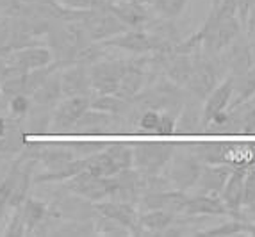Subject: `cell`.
<instances>
[{
	"mask_svg": "<svg viewBox=\"0 0 255 237\" xmlns=\"http://www.w3.org/2000/svg\"><path fill=\"white\" fill-rule=\"evenodd\" d=\"M202 29H204V32H205L204 45H202V50L204 52H202V54L209 55V57H216V55L225 50L238 36L243 34V25L238 16L216 20L214 16L209 14V18L205 20Z\"/></svg>",
	"mask_w": 255,
	"mask_h": 237,
	"instance_id": "1",
	"label": "cell"
},
{
	"mask_svg": "<svg viewBox=\"0 0 255 237\" xmlns=\"http://www.w3.org/2000/svg\"><path fill=\"white\" fill-rule=\"evenodd\" d=\"M221 72H223V68H221L218 57H209L202 52L196 54L193 59L191 75L186 82L187 91L191 93L193 98L205 100V97L218 86Z\"/></svg>",
	"mask_w": 255,
	"mask_h": 237,
	"instance_id": "2",
	"label": "cell"
},
{
	"mask_svg": "<svg viewBox=\"0 0 255 237\" xmlns=\"http://www.w3.org/2000/svg\"><path fill=\"white\" fill-rule=\"evenodd\" d=\"M64 187L75 196H81L84 200L102 202V200H109L115 196L116 182L115 177H97L84 169L81 173L66 178Z\"/></svg>",
	"mask_w": 255,
	"mask_h": 237,
	"instance_id": "3",
	"label": "cell"
},
{
	"mask_svg": "<svg viewBox=\"0 0 255 237\" xmlns=\"http://www.w3.org/2000/svg\"><path fill=\"white\" fill-rule=\"evenodd\" d=\"M173 153L175 148L170 143H137L134 144V166L145 175H159Z\"/></svg>",
	"mask_w": 255,
	"mask_h": 237,
	"instance_id": "4",
	"label": "cell"
},
{
	"mask_svg": "<svg viewBox=\"0 0 255 237\" xmlns=\"http://www.w3.org/2000/svg\"><path fill=\"white\" fill-rule=\"evenodd\" d=\"M128 61L124 59H104L90 64V82L91 91L97 95H115L118 82L124 75Z\"/></svg>",
	"mask_w": 255,
	"mask_h": 237,
	"instance_id": "5",
	"label": "cell"
},
{
	"mask_svg": "<svg viewBox=\"0 0 255 237\" xmlns=\"http://www.w3.org/2000/svg\"><path fill=\"white\" fill-rule=\"evenodd\" d=\"M221 68L229 72V75H243L255 64V54L252 50L247 36L241 34L223 52L216 55Z\"/></svg>",
	"mask_w": 255,
	"mask_h": 237,
	"instance_id": "6",
	"label": "cell"
},
{
	"mask_svg": "<svg viewBox=\"0 0 255 237\" xmlns=\"http://www.w3.org/2000/svg\"><path fill=\"white\" fill-rule=\"evenodd\" d=\"M90 109V97H64L50 115L52 132H72L75 121Z\"/></svg>",
	"mask_w": 255,
	"mask_h": 237,
	"instance_id": "7",
	"label": "cell"
},
{
	"mask_svg": "<svg viewBox=\"0 0 255 237\" xmlns=\"http://www.w3.org/2000/svg\"><path fill=\"white\" fill-rule=\"evenodd\" d=\"M168 180L171 182L173 189L187 191L195 187L198 175H200L202 162L196 159L193 153H180V155L171 157V161L168 162Z\"/></svg>",
	"mask_w": 255,
	"mask_h": 237,
	"instance_id": "8",
	"label": "cell"
},
{
	"mask_svg": "<svg viewBox=\"0 0 255 237\" xmlns=\"http://www.w3.org/2000/svg\"><path fill=\"white\" fill-rule=\"evenodd\" d=\"M93 209L100 216H106L124 225L125 229H128L130 236H143V229L139 225V212L134 203L120 202V200H102V202H95Z\"/></svg>",
	"mask_w": 255,
	"mask_h": 237,
	"instance_id": "9",
	"label": "cell"
},
{
	"mask_svg": "<svg viewBox=\"0 0 255 237\" xmlns=\"http://www.w3.org/2000/svg\"><path fill=\"white\" fill-rule=\"evenodd\" d=\"M102 48H120V50L130 52L134 55H145L153 52L155 43H153L152 34L145 29H127L124 32L116 34L113 38L100 43Z\"/></svg>",
	"mask_w": 255,
	"mask_h": 237,
	"instance_id": "10",
	"label": "cell"
},
{
	"mask_svg": "<svg viewBox=\"0 0 255 237\" xmlns=\"http://www.w3.org/2000/svg\"><path fill=\"white\" fill-rule=\"evenodd\" d=\"M61 75V93L63 97H90V64L70 63L63 66Z\"/></svg>",
	"mask_w": 255,
	"mask_h": 237,
	"instance_id": "11",
	"label": "cell"
},
{
	"mask_svg": "<svg viewBox=\"0 0 255 237\" xmlns=\"http://www.w3.org/2000/svg\"><path fill=\"white\" fill-rule=\"evenodd\" d=\"M184 216L198 218V216H229L234 218L230 209L225 205L218 193H202L198 191L196 195L187 196V203L184 207Z\"/></svg>",
	"mask_w": 255,
	"mask_h": 237,
	"instance_id": "12",
	"label": "cell"
},
{
	"mask_svg": "<svg viewBox=\"0 0 255 237\" xmlns=\"http://www.w3.org/2000/svg\"><path fill=\"white\" fill-rule=\"evenodd\" d=\"M234 97V75H227L211 93L205 97L202 106V130L216 115L229 109Z\"/></svg>",
	"mask_w": 255,
	"mask_h": 237,
	"instance_id": "13",
	"label": "cell"
},
{
	"mask_svg": "<svg viewBox=\"0 0 255 237\" xmlns=\"http://www.w3.org/2000/svg\"><path fill=\"white\" fill-rule=\"evenodd\" d=\"M122 123H124L122 116L109 115V113L91 109L90 107L75 121V125L72 127V132H77V134H102V132L120 130Z\"/></svg>",
	"mask_w": 255,
	"mask_h": 237,
	"instance_id": "14",
	"label": "cell"
},
{
	"mask_svg": "<svg viewBox=\"0 0 255 237\" xmlns=\"http://www.w3.org/2000/svg\"><path fill=\"white\" fill-rule=\"evenodd\" d=\"M106 7L115 14L127 29H143L148 23L150 16L146 5L134 4L130 0H111Z\"/></svg>",
	"mask_w": 255,
	"mask_h": 237,
	"instance_id": "15",
	"label": "cell"
},
{
	"mask_svg": "<svg viewBox=\"0 0 255 237\" xmlns=\"http://www.w3.org/2000/svg\"><path fill=\"white\" fill-rule=\"evenodd\" d=\"M245 173L247 166H234L230 177L227 178L225 186L221 189L220 196L230 209L234 218H243V193H245Z\"/></svg>",
	"mask_w": 255,
	"mask_h": 237,
	"instance_id": "16",
	"label": "cell"
},
{
	"mask_svg": "<svg viewBox=\"0 0 255 237\" xmlns=\"http://www.w3.org/2000/svg\"><path fill=\"white\" fill-rule=\"evenodd\" d=\"M54 59V54L48 47H39V45H29V47L18 48L7 64L23 70V72H30V70H38V68L48 66Z\"/></svg>",
	"mask_w": 255,
	"mask_h": 237,
	"instance_id": "17",
	"label": "cell"
},
{
	"mask_svg": "<svg viewBox=\"0 0 255 237\" xmlns=\"http://www.w3.org/2000/svg\"><path fill=\"white\" fill-rule=\"evenodd\" d=\"M232 169H234V166L227 164V162H223V164H202L200 175H198L195 186L202 193H218L220 195L227 178L232 173Z\"/></svg>",
	"mask_w": 255,
	"mask_h": 237,
	"instance_id": "18",
	"label": "cell"
},
{
	"mask_svg": "<svg viewBox=\"0 0 255 237\" xmlns=\"http://www.w3.org/2000/svg\"><path fill=\"white\" fill-rule=\"evenodd\" d=\"M63 93H61V75H59V68L54 70L50 75L38 86V88L30 93V100L38 104L41 107L54 106L61 100Z\"/></svg>",
	"mask_w": 255,
	"mask_h": 237,
	"instance_id": "19",
	"label": "cell"
},
{
	"mask_svg": "<svg viewBox=\"0 0 255 237\" xmlns=\"http://www.w3.org/2000/svg\"><path fill=\"white\" fill-rule=\"evenodd\" d=\"M20 214H21V225H23L25 234H32L45 223V220L48 216V207L47 203H43L41 200L27 198L25 202L21 203Z\"/></svg>",
	"mask_w": 255,
	"mask_h": 237,
	"instance_id": "20",
	"label": "cell"
},
{
	"mask_svg": "<svg viewBox=\"0 0 255 237\" xmlns=\"http://www.w3.org/2000/svg\"><path fill=\"white\" fill-rule=\"evenodd\" d=\"M202 100L193 98V102H187L182 106L177 123H175V134H189V132L202 130Z\"/></svg>",
	"mask_w": 255,
	"mask_h": 237,
	"instance_id": "21",
	"label": "cell"
},
{
	"mask_svg": "<svg viewBox=\"0 0 255 237\" xmlns=\"http://www.w3.org/2000/svg\"><path fill=\"white\" fill-rule=\"evenodd\" d=\"M175 214L164 211V209H152L143 211L139 214V225L143 234H162L175 221Z\"/></svg>",
	"mask_w": 255,
	"mask_h": 237,
	"instance_id": "22",
	"label": "cell"
},
{
	"mask_svg": "<svg viewBox=\"0 0 255 237\" xmlns=\"http://www.w3.org/2000/svg\"><path fill=\"white\" fill-rule=\"evenodd\" d=\"M84 162L86 171H90L91 175H97V177H115L120 171V168L106 152L90 153L88 157H84Z\"/></svg>",
	"mask_w": 255,
	"mask_h": 237,
	"instance_id": "23",
	"label": "cell"
},
{
	"mask_svg": "<svg viewBox=\"0 0 255 237\" xmlns=\"http://www.w3.org/2000/svg\"><path fill=\"white\" fill-rule=\"evenodd\" d=\"M90 107L91 109L109 113V115L124 116L128 111V107H130V102L116 97L113 93H107V95H97V97L90 98Z\"/></svg>",
	"mask_w": 255,
	"mask_h": 237,
	"instance_id": "24",
	"label": "cell"
},
{
	"mask_svg": "<svg viewBox=\"0 0 255 237\" xmlns=\"http://www.w3.org/2000/svg\"><path fill=\"white\" fill-rule=\"evenodd\" d=\"M234 95L236 98L230 102L229 107L239 106L243 102H247L252 97H255V64L247 73L234 77Z\"/></svg>",
	"mask_w": 255,
	"mask_h": 237,
	"instance_id": "25",
	"label": "cell"
},
{
	"mask_svg": "<svg viewBox=\"0 0 255 237\" xmlns=\"http://www.w3.org/2000/svg\"><path fill=\"white\" fill-rule=\"evenodd\" d=\"M104 152L113 159V162H115L120 169H127L134 166V144L122 143V141H118V143H109Z\"/></svg>",
	"mask_w": 255,
	"mask_h": 237,
	"instance_id": "26",
	"label": "cell"
},
{
	"mask_svg": "<svg viewBox=\"0 0 255 237\" xmlns=\"http://www.w3.org/2000/svg\"><path fill=\"white\" fill-rule=\"evenodd\" d=\"M187 0H153V11L161 18H168V20H175L184 13Z\"/></svg>",
	"mask_w": 255,
	"mask_h": 237,
	"instance_id": "27",
	"label": "cell"
},
{
	"mask_svg": "<svg viewBox=\"0 0 255 237\" xmlns=\"http://www.w3.org/2000/svg\"><path fill=\"white\" fill-rule=\"evenodd\" d=\"M93 230L95 234H102V236H130L128 229H125L124 225H120L118 221L109 220L106 216H100L95 212L93 220Z\"/></svg>",
	"mask_w": 255,
	"mask_h": 237,
	"instance_id": "28",
	"label": "cell"
},
{
	"mask_svg": "<svg viewBox=\"0 0 255 237\" xmlns=\"http://www.w3.org/2000/svg\"><path fill=\"white\" fill-rule=\"evenodd\" d=\"M159 118H161V111L155 109H145L141 111L139 116H137V130L141 132H155L159 125Z\"/></svg>",
	"mask_w": 255,
	"mask_h": 237,
	"instance_id": "29",
	"label": "cell"
},
{
	"mask_svg": "<svg viewBox=\"0 0 255 237\" xmlns=\"http://www.w3.org/2000/svg\"><path fill=\"white\" fill-rule=\"evenodd\" d=\"M106 0H54V4L64 11H86L102 5Z\"/></svg>",
	"mask_w": 255,
	"mask_h": 237,
	"instance_id": "30",
	"label": "cell"
},
{
	"mask_svg": "<svg viewBox=\"0 0 255 237\" xmlns=\"http://www.w3.org/2000/svg\"><path fill=\"white\" fill-rule=\"evenodd\" d=\"M30 104H32V100L29 98V95H14L9 98V111L13 116L21 118V116L29 115Z\"/></svg>",
	"mask_w": 255,
	"mask_h": 237,
	"instance_id": "31",
	"label": "cell"
},
{
	"mask_svg": "<svg viewBox=\"0 0 255 237\" xmlns=\"http://www.w3.org/2000/svg\"><path fill=\"white\" fill-rule=\"evenodd\" d=\"M255 202V166L247 168L245 173V193H243V207Z\"/></svg>",
	"mask_w": 255,
	"mask_h": 237,
	"instance_id": "32",
	"label": "cell"
},
{
	"mask_svg": "<svg viewBox=\"0 0 255 237\" xmlns=\"http://www.w3.org/2000/svg\"><path fill=\"white\" fill-rule=\"evenodd\" d=\"M175 123H177V115L168 113V111H161V118H159V125L153 134L157 135H171L175 134Z\"/></svg>",
	"mask_w": 255,
	"mask_h": 237,
	"instance_id": "33",
	"label": "cell"
},
{
	"mask_svg": "<svg viewBox=\"0 0 255 237\" xmlns=\"http://www.w3.org/2000/svg\"><path fill=\"white\" fill-rule=\"evenodd\" d=\"M243 214H245V216H248V218H252V220H255V202L250 203V205H247Z\"/></svg>",
	"mask_w": 255,
	"mask_h": 237,
	"instance_id": "34",
	"label": "cell"
},
{
	"mask_svg": "<svg viewBox=\"0 0 255 237\" xmlns=\"http://www.w3.org/2000/svg\"><path fill=\"white\" fill-rule=\"evenodd\" d=\"M5 132H7V119L0 116V139L5 135Z\"/></svg>",
	"mask_w": 255,
	"mask_h": 237,
	"instance_id": "35",
	"label": "cell"
},
{
	"mask_svg": "<svg viewBox=\"0 0 255 237\" xmlns=\"http://www.w3.org/2000/svg\"><path fill=\"white\" fill-rule=\"evenodd\" d=\"M130 2H134V4H139V5H146V7H150V5L153 4V0H130Z\"/></svg>",
	"mask_w": 255,
	"mask_h": 237,
	"instance_id": "36",
	"label": "cell"
},
{
	"mask_svg": "<svg viewBox=\"0 0 255 237\" xmlns=\"http://www.w3.org/2000/svg\"><path fill=\"white\" fill-rule=\"evenodd\" d=\"M7 54H11V50H9L7 47H4V45H0V57H2V55H7Z\"/></svg>",
	"mask_w": 255,
	"mask_h": 237,
	"instance_id": "37",
	"label": "cell"
},
{
	"mask_svg": "<svg viewBox=\"0 0 255 237\" xmlns=\"http://www.w3.org/2000/svg\"><path fill=\"white\" fill-rule=\"evenodd\" d=\"M211 4H213V9H214L218 4H220V0H211Z\"/></svg>",
	"mask_w": 255,
	"mask_h": 237,
	"instance_id": "38",
	"label": "cell"
},
{
	"mask_svg": "<svg viewBox=\"0 0 255 237\" xmlns=\"http://www.w3.org/2000/svg\"><path fill=\"white\" fill-rule=\"evenodd\" d=\"M107 2H111V0H107Z\"/></svg>",
	"mask_w": 255,
	"mask_h": 237,
	"instance_id": "39",
	"label": "cell"
}]
</instances>
